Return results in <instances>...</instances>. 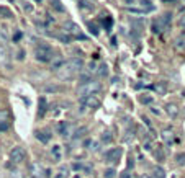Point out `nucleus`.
<instances>
[{
  "mask_svg": "<svg viewBox=\"0 0 185 178\" xmlns=\"http://www.w3.org/2000/svg\"><path fill=\"white\" fill-rule=\"evenodd\" d=\"M84 59L82 57H72V59H69L67 62H64V66L61 67L62 70L59 72V79H71L74 74L80 72L82 69H84Z\"/></svg>",
  "mask_w": 185,
  "mask_h": 178,
  "instance_id": "nucleus-1",
  "label": "nucleus"
},
{
  "mask_svg": "<svg viewBox=\"0 0 185 178\" xmlns=\"http://www.w3.org/2000/svg\"><path fill=\"white\" fill-rule=\"evenodd\" d=\"M34 57L40 62H53V59L56 57L53 53V49L48 46V44H40L34 49Z\"/></svg>",
  "mask_w": 185,
  "mask_h": 178,
  "instance_id": "nucleus-2",
  "label": "nucleus"
},
{
  "mask_svg": "<svg viewBox=\"0 0 185 178\" xmlns=\"http://www.w3.org/2000/svg\"><path fill=\"white\" fill-rule=\"evenodd\" d=\"M98 92H100V82H95V80H90V82H87L84 85H80L79 90H77L80 98L92 97V95H95V93H98Z\"/></svg>",
  "mask_w": 185,
  "mask_h": 178,
  "instance_id": "nucleus-3",
  "label": "nucleus"
},
{
  "mask_svg": "<svg viewBox=\"0 0 185 178\" xmlns=\"http://www.w3.org/2000/svg\"><path fill=\"white\" fill-rule=\"evenodd\" d=\"M30 173L31 178H49V170H46L41 164H31Z\"/></svg>",
  "mask_w": 185,
  "mask_h": 178,
  "instance_id": "nucleus-4",
  "label": "nucleus"
},
{
  "mask_svg": "<svg viewBox=\"0 0 185 178\" xmlns=\"http://www.w3.org/2000/svg\"><path fill=\"white\" fill-rule=\"evenodd\" d=\"M64 31H66L67 34H71V36H74V38H80V39H85V36L82 34V31H80V28L74 23V21H66V25H64Z\"/></svg>",
  "mask_w": 185,
  "mask_h": 178,
  "instance_id": "nucleus-5",
  "label": "nucleus"
},
{
  "mask_svg": "<svg viewBox=\"0 0 185 178\" xmlns=\"http://www.w3.org/2000/svg\"><path fill=\"white\" fill-rule=\"evenodd\" d=\"M170 20H172V18H170V15H169V13L159 16L157 21L154 23V31H156V33H161L162 30H167L169 25H170Z\"/></svg>",
  "mask_w": 185,
  "mask_h": 178,
  "instance_id": "nucleus-6",
  "label": "nucleus"
},
{
  "mask_svg": "<svg viewBox=\"0 0 185 178\" xmlns=\"http://www.w3.org/2000/svg\"><path fill=\"white\" fill-rule=\"evenodd\" d=\"M25 157H26V152H25L23 147H13L10 150V160L13 164H21L25 160Z\"/></svg>",
  "mask_w": 185,
  "mask_h": 178,
  "instance_id": "nucleus-7",
  "label": "nucleus"
},
{
  "mask_svg": "<svg viewBox=\"0 0 185 178\" xmlns=\"http://www.w3.org/2000/svg\"><path fill=\"white\" fill-rule=\"evenodd\" d=\"M121 154H123V150H121L120 147H115V149H110V150H106V152H105V162H108V164H113V162H116V160H120Z\"/></svg>",
  "mask_w": 185,
  "mask_h": 178,
  "instance_id": "nucleus-8",
  "label": "nucleus"
},
{
  "mask_svg": "<svg viewBox=\"0 0 185 178\" xmlns=\"http://www.w3.org/2000/svg\"><path fill=\"white\" fill-rule=\"evenodd\" d=\"M8 118L10 114L7 110H0V131H5L8 127Z\"/></svg>",
  "mask_w": 185,
  "mask_h": 178,
  "instance_id": "nucleus-9",
  "label": "nucleus"
},
{
  "mask_svg": "<svg viewBox=\"0 0 185 178\" xmlns=\"http://www.w3.org/2000/svg\"><path fill=\"white\" fill-rule=\"evenodd\" d=\"M82 103H84V105H87L89 108H98V106H100V100L97 98L95 95H92V97L82 98Z\"/></svg>",
  "mask_w": 185,
  "mask_h": 178,
  "instance_id": "nucleus-10",
  "label": "nucleus"
},
{
  "mask_svg": "<svg viewBox=\"0 0 185 178\" xmlns=\"http://www.w3.org/2000/svg\"><path fill=\"white\" fill-rule=\"evenodd\" d=\"M57 132H59L62 137H67L69 136V124H67L66 121H61L59 124H57Z\"/></svg>",
  "mask_w": 185,
  "mask_h": 178,
  "instance_id": "nucleus-11",
  "label": "nucleus"
},
{
  "mask_svg": "<svg viewBox=\"0 0 185 178\" xmlns=\"http://www.w3.org/2000/svg\"><path fill=\"white\" fill-rule=\"evenodd\" d=\"M36 139L46 144V142H49V139H51V134H49V131H36Z\"/></svg>",
  "mask_w": 185,
  "mask_h": 178,
  "instance_id": "nucleus-12",
  "label": "nucleus"
},
{
  "mask_svg": "<svg viewBox=\"0 0 185 178\" xmlns=\"http://www.w3.org/2000/svg\"><path fill=\"white\" fill-rule=\"evenodd\" d=\"M165 111H167V114L170 116V118H177L178 116V108L174 103H169V105L165 106Z\"/></svg>",
  "mask_w": 185,
  "mask_h": 178,
  "instance_id": "nucleus-13",
  "label": "nucleus"
},
{
  "mask_svg": "<svg viewBox=\"0 0 185 178\" xmlns=\"http://www.w3.org/2000/svg\"><path fill=\"white\" fill-rule=\"evenodd\" d=\"M154 90L157 92V95H165V92H167V85H165L164 82H157V83H154Z\"/></svg>",
  "mask_w": 185,
  "mask_h": 178,
  "instance_id": "nucleus-14",
  "label": "nucleus"
},
{
  "mask_svg": "<svg viewBox=\"0 0 185 178\" xmlns=\"http://www.w3.org/2000/svg\"><path fill=\"white\" fill-rule=\"evenodd\" d=\"M51 155H53L54 162H59L61 160V145H53V149H51Z\"/></svg>",
  "mask_w": 185,
  "mask_h": 178,
  "instance_id": "nucleus-15",
  "label": "nucleus"
},
{
  "mask_svg": "<svg viewBox=\"0 0 185 178\" xmlns=\"http://www.w3.org/2000/svg\"><path fill=\"white\" fill-rule=\"evenodd\" d=\"M162 139H164L165 144H172V141H174V136H172V131H169V129H165V131H162Z\"/></svg>",
  "mask_w": 185,
  "mask_h": 178,
  "instance_id": "nucleus-16",
  "label": "nucleus"
},
{
  "mask_svg": "<svg viewBox=\"0 0 185 178\" xmlns=\"http://www.w3.org/2000/svg\"><path fill=\"white\" fill-rule=\"evenodd\" d=\"M151 178H165V173H164V170H162V168H159V167H156V168L152 170V175H151Z\"/></svg>",
  "mask_w": 185,
  "mask_h": 178,
  "instance_id": "nucleus-17",
  "label": "nucleus"
},
{
  "mask_svg": "<svg viewBox=\"0 0 185 178\" xmlns=\"http://www.w3.org/2000/svg\"><path fill=\"white\" fill-rule=\"evenodd\" d=\"M67 177H69V168H67V167H61L59 171H57V175L54 178H67Z\"/></svg>",
  "mask_w": 185,
  "mask_h": 178,
  "instance_id": "nucleus-18",
  "label": "nucleus"
},
{
  "mask_svg": "<svg viewBox=\"0 0 185 178\" xmlns=\"http://www.w3.org/2000/svg\"><path fill=\"white\" fill-rule=\"evenodd\" d=\"M100 139H102L103 144H110V142L113 141V136L108 131H105V132H102V137H100Z\"/></svg>",
  "mask_w": 185,
  "mask_h": 178,
  "instance_id": "nucleus-19",
  "label": "nucleus"
},
{
  "mask_svg": "<svg viewBox=\"0 0 185 178\" xmlns=\"http://www.w3.org/2000/svg\"><path fill=\"white\" fill-rule=\"evenodd\" d=\"M131 25L134 26V30H136V34L141 31V28L144 26V21L143 20H131Z\"/></svg>",
  "mask_w": 185,
  "mask_h": 178,
  "instance_id": "nucleus-20",
  "label": "nucleus"
},
{
  "mask_svg": "<svg viewBox=\"0 0 185 178\" xmlns=\"http://www.w3.org/2000/svg\"><path fill=\"white\" fill-rule=\"evenodd\" d=\"M77 3H79V7L84 8V10H92V8H93V3H87L85 0H79Z\"/></svg>",
  "mask_w": 185,
  "mask_h": 178,
  "instance_id": "nucleus-21",
  "label": "nucleus"
},
{
  "mask_svg": "<svg viewBox=\"0 0 185 178\" xmlns=\"http://www.w3.org/2000/svg\"><path fill=\"white\" fill-rule=\"evenodd\" d=\"M154 157L157 158L159 162H162V160L165 158V155H164V152H162V149H159V147H157V149L154 150Z\"/></svg>",
  "mask_w": 185,
  "mask_h": 178,
  "instance_id": "nucleus-22",
  "label": "nucleus"
},
{
  "mask_svg": "<svg viewBox=\"0 0 185 178\" xmlns=\"http://www.w3.org/2000/svg\"><path fill=\"white\" fill-rule=\"evenodd\" d=\"M62 66V59L59 56H56V59H53V69L54 70H59V67Z\"/></svg>",
  "mask_w": 185,
  "mask_h": 178,
  "instance_id": "nucleus-23",
  "label": "nucleus"
},
{
  "mask_svg": "<svg viewBox=\"0 0 185 178\" xmlns=\"http://www.w3.org/2000/svg\"><path fill=\"white\" fill-rule=\"evenodd\" d=\"M40 103H41V106H40V111H38V116H43V114H44V111H46V100L44 98H41L40 100Z\"/></svg>",
  "mask_w": 185,
  "mask_h": 178,
  "instance_id": "nucleus-24",
  "label": "nucleus"
},
{
  "mask_svg": "<svg viewBox=\"0 0 185 178\" xmlns=\"http://www.w3.org/2000/svg\"><path fill=\"white\" fill-rule=\"evenodd\" d=\"M0 15H3V18H12V16H13L12 12H10L8 8H5V7H0Z\"/></svg>",
  "mask_w": 185,
  "mask_h": 178,
  "instance_id": "nucleus-25",
  "label": "nucleus"
},
{
  "mask_svg": "<svg viewBox=\"0 0 185 178\" xmlns=\"http://www.w3.org/2000/svg\"><path fill=\"white\" fill-rule=\"evenodd\" d=\"M87 132V127H80V129H77L75 131V134H74V139H80L84 137V134Z\"/></svg>",
  "mask_w": 185,
  "mask_h": 178,
  "instance_id": "nucleus-26",
  "label": "nucleus"
},
{
  "mask_svg": "<svg viewBox=\"0 0 185 178\" xmlns=\"http://www.w3.org/2000/svg\"><path fill=\"white\" fill-rule=\"evenodd\" d=\"M139 101H141L143 105H149V103L152 101V98L149 97V95H141V97H139Z\"/></svg>",
  "mask_w": 185,
  "mask_h": 178,
  "instance_id": "nucleus-27",
  "label": "nucleus"
},
{
  "mask_svg": "<svg viewBox=\"0 0 185 178\" xmlns=\"http://www.w3.org/2000/svg\"><path fill=\"white\" fill-rule=\"evenodd\" d=\"M106 74H108V67H106L105 64H102V66L98 67V75L100 77H105Z\"/></svg>",
  "mask_w": 185,
  "mask_h": 178,
  "instance_id": "nucleus-28",
  "label": "nucleus"
},
{
  "mask_svg": "<svg viewBox=\"0 0 185 178\" xmlns=\"http://www.w3.org/2000/svg\"><path fill=\"white\" fill-rule=\"evenodd\" d=\"M57 38H59L62 43H66V44H67V43H71V39H72V36H71V34H67V33L66 34H59Z\"/></svg>",
  "mask_w": 185,
  "mask_h": 178,
  "instance_id": "nucleus-29",
  "label": "nucleus"
},
{
  "mask_svg": "<svg viewBox=\"0 0 185 178\" xmlns=\"http://www.w3.org/2000/svg\"><path fill=\"white\" fill-rule=\"evenodd\" d=\"M53 7H54V10H57V12H64V7L61 5L59 0H53Z\"/></svg>",
  "mask_w": 185,
  "mask_h": 178,
  "instance_id": "nucleus-30",
  "label": "nucleus"
},
{
  "mask_svg": "<svg viewBox=\"0 0 185 178\" xmlns=\"http://www.w3.org/2000/svg\"><path fill=\"white\" fill-rule=\"evenodd\" d=\"M103 177H105V178H113V177H115V170H113V168H108V170H105Z\"/></svg>",
  "mask_w": 185,
  "mask_h": 178,
  "instance_id": "nucleus-31",
  "label": "nucleus"
},
{
  "mask_svg": "<svg viewBox=\"0 0 185 178\" xmlns=\"http://www.w3.org/2000/svg\"><path fill=\"white\" fill-rule=\"evenodd\" d=\"M5 56H7V49L3 44H0V59H5Z\"/></svg>",
  "mask_w": 185,
  "mask_h": 178,
  "instance_id": "nucleus-32",
  "label": "nucleus"
},
{
  "mask_svg": "<svg viewBox=\"0 0 185 178\" xmlns=\"http://www.w3.org/2000/svg\"><path fill=\"white\" fill-rule=\"evenodd\" d=\"M177 164H178V165H184V164H185V155L178 154V155H177Z\"/></svg>",
  "mask_w": 185,
  "mask_h": 178,
  "instance_id": "nucleus-33",
  "label": "nucleus"
},
{
  "mask_svg": "<svg viewBox=\"0 0 185 178\" xmlns=\"http://www.w3.org/2000/svg\"><path fill=\"white\" fill-rule=\"evenodd\" d=\"M178 25H180V26L185 30V15H182V16H180V20H178Z\"/></svg>",
  "mask_w": 185,
  "mask_h": 178,
  "instance_id": "nucleus-34",
  "label": "nucleus"
},
{
  "mask_svg": "<svg viewBox=\"0 0 185 178\" xmlns=\"http://www.w3.org/2000/svg\"><path fill=\"white\" fill-rule=\"evenodd\" d=\"M89 26H90V31H93V34H98V30H97V26H95V25H92V23H90Z\"/></svg>",
  "mask_w": 185,
  "mask_h": 178,
  "instance_id": "nucleus-35",
  "label": "nucleus"
},
{
  "mask_svg": "<svg viewBox=\"0 0 185 178\" xmlns=\"http://www.w3.org/2000/svg\"><path fill=\"white\" fill-rule=\"evenodd\" d=\"M95 64H93V62H90V64H89V70H95Z\"/></svg>",
  "mask_w": 185,
  "mask_h": 178,
  "instance_id": "nucleus-36",
  "label": "nucleus"
},
{
  "mask_svg": "<svg viewBox=\"0 0 185 178\" xmlns=\"http://www.w3.org/2000/svg\"><path fill=\"white\" fill-rule=\"evenodd\" d=\"M120 178H130V173H128V171H123V173H121V177Z\"/></svg>",
  "mask_w": 185,
  "mask_h": 178,
  "instance_id": "nucleus-37",
  "label": "nucleus"
},
{
  "mask_svg": "<svg viewBox=\"0 0 185 178\" xmlns=\"http://www.w3.org/2000/svg\"><path fill=\"white\" fill-rule=\"evenodd\" d=\"M25 10L26 12H31V5H25Z\"/></svg>",
  "mask_w": 185,
  "mask_h": 178,
  "instance_id": "nucleus-38",
  "label": "nucleus"
},
{
  "mask_svg": "<svg viewBox=\"0 0 185 178\" xmlns=\"http://www.w3.org/2000/svg\"><path fill=\"white\" fill-rule=\"evenodd\" d=\"M151 111L154 113V114H159V110H156V108H151Z\"/></svg>",
  "mask_w": 185,
  "mask_h": 178,
  "instance_id": "nucleus-39",
  "label": "nucleus"
},
{
  "mask_svg": "<svg viewBox=\"0 0 185 178\" xmlns=\"http://www.w3.org/2000/svg\"><path fill=\"white\" fill-rule=\"evenodd\" d=\"M141 178H151V177H146V175H143V177H141Z\"/></svg>",
  "mask_w": 185,
  "mask_h": 178,
  "instance_id": "nucleus-40",
  "label": "nucleus"
},
{
  "mask_svg": "<svg viewBox=\"0 0 185 178\" xmlns=\"http://www.w3.org/2000/svg\"><path fill=\"white\" fill-rule=\"evenodd\" d=\"M182 97H185V90H184V92H182Z\"/></svg>",
  "mask_w": 185,
  "mask_h": 178,
  "instance_id": "nucleus-41",
  "label": "nucleus"
}]
</instances>
